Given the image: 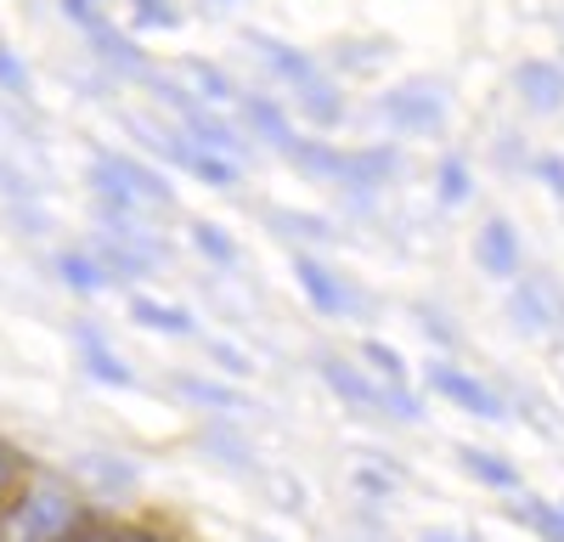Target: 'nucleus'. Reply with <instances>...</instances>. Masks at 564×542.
Here are the masks:
<instances>
[{
  "label": "nucleus",
  "mask_w": 564,
  "mask_h": 542,
  "mask_svg": "<svg viewBox=\"0 0 564 542\" xmlns=\"http://www.w3.org/2000/svg\"><path fill=\"white\" fill-rule=\"evenodd\" d=\"M85 514H90L85 497L68 480L29 475L0 509V542H63L68 531L85 525Z\"/></svg>",
  "instance_id": "f257e3e1"
},
{
  "label": "nucleus",
  "mask_w": 564,
  "mask_h": 542,
  "mask_svg": "<svg viewBox=\"0 0 564 542\" xmlns=\"http://www.w3.org/2000/svg\"><path fill=\"white\" fill-rule=\"evenodd\" d=\"M379 113L395 130H406V136H441L446 130V97H441V85H430V79H406V85L384 90Z\"/></svg>",
  "instance_id": "f03ea898"
},
{
  "label": "nucleus",
  "mask_w": 564,
  "mask_h": 542,
  "mask_svg": "<svg viewBox=\"0 0 564 542\" xmlns=\"http://www.w3.org/2000/svg\"><path fill=\"white\" fill-rule=\"evenodd\" d=\"M423 379H430L435 395H446L452 406H463V413H475V419H486V424H508V406H502V395H497L486 379L452 368V361H430V368H423Z\"/></svg>",
  "instance_id": "7ed1b4c3"
},
{
  "label": "nucleus",
  "mask_w": 564,
  "mask_h": 542,
  "mask_svg": "<svg viewBox=\"0 0 564 542\" xmlns=\"http://www.w3.org/2000/svg\"><path fill=\"white\" fill-rule=\"evenodd\" d=\"M294 283L305 289V300H311L322 316H334V323H345V316L361 311V294L339 278L334 265H322L311 249H294Z\"/></svg>",
  "instance_id": "20e7f679"
},
{
  "label": "nucleus",
  "mask_w": 564,
  "mask_h": 542,
  "mask_svg": "<svg viewBox=\"0 0 564 542\" xmlns=\"http://www.w3.org/2000/svg\"><path fill=\"white\" fill-rule=\"evenodd\" d=\"M508 316H513L525 334H553V328L564 323V305H558V294H553L547 283L513 278V283H508Z\"/></svg>",
  "instance_id": "39448f33"
},
{
  "label": "nucleus",
  "mask_w": 564,
  "mask_h": 542,
  "mask_svg": "<svg viewBox=\"0 0 564 542\" xmlns=\"http://www.w3.org/2000/svg\"><path fill=\"white\" fill-rule=\"evenodd\" d=\"M513 90L531 113H558L564 108V68L547 63V57H525L513 63Z\"/></svg>",
  "instance_id": "423d86ee"
},
{
  "label": "nucleus",
  "mask_w": 564,
  "mask_h": 542,
  "mask_svg": "<svg viewBox=\"0 0 564 542\" xmlns=\"http://www.w3.org/2000/svg\"><path fill=\"white\" fill-rule=\"evenodd\" d=\"M316 373H322L327 390L350 406V413H379V384H372L356 361H345V356H316Z\"/></svg>",
  "instance_id": "0eeeda50"
},
{
  "label": "nucleus",
  "mask_w": 564,
  "mask_h": 542,
  "mask_svg": "<svg viewBox=\"0 0 564 542\" xmlns=\"http://www.w3.org/2000/svg\"><path fill=\"white\" fill-rule=\"evenodd\" d=\"M475 260L491 271L497 283H513L520 278V238H513L508 220H486L475 232Z\"/></svg>",
  "instance_id": "6e6552de"
},
{
  "label": "nucleus",
  "mask_w": 564,
  "mask_h": 542,
  "mask_svg": "<svg viewBox=\"0 0 564 542\" xmlns=\"http://www.w3.org/2000/svg\"><path fill=\"white\" fill-rule=\"evenodd\" d=\"M175 395L186 406H204V413H220V419H238L243 406H254L243 390H231L220 379H204V373H175Z\"/></svg>",
  "instance_id": "1a4fd4ad"
},
{
  "label": "nucleus",
  "mask_w": 564,
  "mask_h": 542,
  "mask_svg": "<svg viewBox=\"0 0 564 542\" xmlns=\"http://www.w3.org/2000/svg\"><path fill=\"white\" fill-rule=\"evenodd\" d=\"M249 45L265 57V68L276 74V79H289L294 90H305V85H316L322 79V68H316V57H305V52H294V45H282L276 34H260V29H249Z\"/></svg>",
  "instance_id": "9d476101"
},
{
  "label": "nucleus",
  "mask_w": 564,
  "mask_h": 542,
  "mask_svg": "<svg viewBox=\"0 0 564 542\" xmlns=\"http://www.w3.org/2000/svg\"><path fill=\"white\" fill-rule=\"evenodd\" d=\"M119 181H124V187L141 198V204H159V209H170L175 204V187H170V181L153 170V164H141V159H130V153H97Z\"/></svg>",
  "instance_id": "9b49d317"
},
{
  "label": "nucleus",
  "mask_w": 564,
  "mask_h": 542,
  "mask_svg": "<svg viewBox=\"0 0 564 542\" xmlns=\"http://www.w3.org/2000/svg\"><path fill=\"white\" fill-rule=\"evenodd\" d=\"M282 159H294L305 175H316V181H350V153H339L334 142H322V136H294V148L282 153Z\"/></svg>",
  "instance_id": "f8f14e48"
},
{
  "label": "nucleus",
  "mask_w": 564,
  "mask_h": 542,
  "mask_svg": "<svg viewBox=\"0 0 564 542\" xmlns=\"http://www.w3.org/2000/svg\"><path fill=\"white\" fill-rule=\"evenodd\" d=\"M74 339H79V356H85V373H90V379H102V384H113V390H130V384H135V373L119 361L113 345H102L97 328H85V323H79Z\"/></svg>",
  "instance_id": "ddd939ff"
},
{
  "label": "nucleus",
  "mask_w": 564,
  "mask_h": 542,
  "mask_svg": "<svg viewBox=\"0 0 564 542\" xmlns=\"http://www.w3.org/2000/svg\"><path fill=\"white\" fill-rule=\"evenodd\" d=\"M238 108H243V119H249V130L260 136V142L265 148H276V153H289L294 148V124H289V113H282L271 97H254V90H249V97H238Z\"/></svg>",
  "instance_id": "4468645a"
},
{
  "label": "nucleus",
  "mask_w": 564,
  "mask_h": 542,
  "mask_svg": "<svg viewBox=\"0 0 564 542\" xmlns=\"http://www.w3.org/2000/svg\"><path fill=\"white\" fill-rule=\"evenodd\" d=\"M457 469H463L468 480L491 486V491H525V486H520V469H513L508 458H497L491 446H457Z\"/></svg>",
  "instance_id": "2eb2a0df"
},
{
  "label": "nucleus",
  "mask_w": 564,
  "mask_h": 542,
  "mask_svg": "<svg viewBox=\"0 0 564 542\" xmlns=\"http://www.w3.org/2000/svg\"><path fill=\"white\" fill-rule=\"evenodd\" d=\"M130 323H135V328H148V334L198 339V323H193V316H186L181 305H164V300H148V294H135V300H130Z\"/></svg>",
  "instance_id": "dca6fc26"
},
{
  "label": "nucleus",
  "mask_w": 564,
  "mask_h": 542,
  "mask_svg": "<svg viewBox=\"0 0 564 542\" xmlns=\"http://www.w3.org/2000/svg\"><path fill=\"white\" fill-rule=\"evenodd\" d=\"M198 446L209 452L215 464H226V469H238V475H260V464H254V446H249V435H238L231 424H209V430L198 435Z\"/></svg>",
  "instance_id": "f3484780"
},
{
  "label": "nucleus",
  "mask_w": 564,
  "mask_h": 542,
  "mask_svg": "<svg viewBox=\"0 0 564 542\" xmlns=\"http://www.w3.org/2000/svg\"><path fill=\"white\" fill-rule=\"evenodd\" d=\"M502 514L520 520V525H531L542 542H564V514H558L553 503H542V497H531V491H513L508 503H502Z\"/></svg>",
  "instance_id": "a211bd4d"
},
{
  "label": "nucleus",
  "mask_w": 564,
  "mask_h": 542,
  "mask_svg": "<svg viewBox=\"0 0 564 542\" xmlns=\"http://www.w3.org/2000/svg\"><path fill=\"white\" fill-rule=\"evenodd\" d=\"M395 170H401L395 148H361V153H350V181H345V187L350 193H379Z\"/></svg>",
  "instance_id": "6ab92c4d"
},
{
  "label": "nucleus",
  "mask_w": 564,
  "mask_h": 542,
  "mask_svg": "<svg viewBox=\"0 0 564 542\" xmlns=\"http://www.w3.org/2000/svg\"><path fill=\"white\" fill-rule=\"evenodd\" d=\"M186 243H193L209 265H220V271L238 265V243H231V232L220 220H193V226H186Z\"/></svg>",
  "instance_id": "aec40b11"
},
{
  "label": "nucleus",
  "mask_w": 564,
  "mask_h": 542,
  "mask_svg": "<svg viewBox=\"0 0 564 542\" xmlns=\"http://www.w3.org/2000/svg\"><path fill=\"white\" fill-rule=\"evenodd\" d=\"M57 278H63L74 294H102V289L113 283V278H108V265H102L97 254H74V249L57 254Z\"/></svg>",
  "instance_id": "412c9836"
},
{
  "label": "nucleus",
  "mask_w": 564,
  "mask_h": 542,
  "mask_svg": "<svg viewBox=\"0 0 564 542\" xmlns=\"http://www.w3.org/2000/svg\"><path fill=\"white\" fill-rule=\"evenodd\" d=\"M90 45H97V57H102V63H113L119 74H141V79L153 74V68H148V52H141V45H135L130 34L102 29V34H90Z\"/></svg>",
  "instance_id": "4be33fe9"
},
{
  "label": "nucleus",
  "mask_w": 564,
  "mask_h": 542,
  "mask_svg": "<svg viewBox=\"0 0 564 542\" xmlns=\"http://www.w3.org/2000/svg\"><path fill=\"white\" fill-rule=\"evenodd\" d=\"M271 232L289 238V243H334V226L316 220V215H294V209H265Z\"/></svg>",
  "instance_id": "5701e85b"
},
{
  "label": "nucleus",
  "mask_w": 564,
  "mask_h": 542,
  "mask_svg": "<svg viewBox=\"0 0 564 542\" xmlns=\"http://www.w3.org/2000/svg\"><path fill=\"white\" fill-rule=\"evenodd\" d=\"M181 74L193 79L198 102H238V85H231V74H226V68H215V63H204V57H186V63H181Z\"/></svg>",
  "instance_id": "b1692460"
},
{
  "label": "nucleus",
  "mask_w": 564,
  "mask_h": 542,
  "mask_svg": "<svg viewBox=\"0 0 564 542\" xmlns=\"http://www.w3.org/2000/svg\"><path fill=\"white\" fill-rule=\"evenodd\" d=\"M97 260L108 265V278H153V265H159V260H148L141 249H130V243H119V238H108V232H102V243H97Z\"/></svg>",
  "instance_id": "393cba45"
},
{
  "label": "nucleus",
  "mask_w": 564,
  "mask_h": 542,
  "mask_svg": "<svg viewBox=\"0 0 564 542\" xmlns=\"http://www.w3.org/2000/svg\"><path fill=\"white\" fill-rule=\"evenodd\" d=\"M186 175H198L204 187H215V193H231V187H238V164L220 159V153H204V148H193V159H186Z\"/></svg>",
  "instance_id": "a878e982"
},
{
  "label": "nucleus",
  "mask_w": 564,
  "mask_h": 542,
  "mask_svg": "<svg viewBox=\"0 0 564 542\" xmlns=\"http://www.w3.org/2000/svg\"><path fill=\"white\" fill-rule=\"evenodd\" d=\"M361 361H367L372 373H379V384H406V361H401V350H395V345L367 339V345H361Z\"/></svg>",
  "instance_id": "bb28decb"
},
{
  "label": "nucleus",
  "mask_w": 564,
  "mask_h": 542,
  "mask_svg": "<svg viewBox=\"0 0 564 542\" xmlns=\"http://www.w3.org/2000/svg\"><path fill=\"white\" fill-rule=\"evenodd\" d=\"M379 413L395 424H423V401L406 384H379Z\"/></svg>",
  "instance_id": "cd10ccee"
},
{
  "label": "nucleus",
  "mask_w": 564,
  "mask_h": 542,
  "mask_svg": "<svg viewBox=\"0 0 564 542\" xmlns=\"http://www.w3.org/2000/svg\"><path fill=\"white\" fill-rule=\"evenodd\" d=\"M435 187H441V204H468V198H475V175H468L463 159H446L435 170Z\"/></svg>",
  "instance_id": "c85d7f7f"
},
{
  "label": "nucleus",
  "mask_w": 564,
  "mask_h": 542,
  "mask_svg": "<svg viewBox=\"0 0 564 542\" xmlns=\"http://www.w3.org/2000/svg\"><path fill=\"white\" fill-rule=\"evenodd\" d=\"M384 57H390V40H345L339 45V68H356V74L361 68H379Z\"/></svg>",
  "instance_id": "c756f323"
},
{
  "label": "nucleus",
  "mask_w": 564,
  "mask_h": 542,
  "mask_svg": "<svg viewBox=\"0 0 564 542\" xmlns=\"http://www.w3.org/2000/svg\"><path fill=\"white\" fill-rule=\"evenodd\" d=\"M130 18L141 29H181V7H175V0H130Z\"/></svg>",
  "instance_id": "7c9ffc66"
},
{
  "label": "nucleus",
  "mask_w": 564,
  "mask_h": 542,
  "mask_svg": "<svg viewBox=\"0 0 564 542\" xmlns=\"http://www.w3.org/2000/svg\"><path fill=\"white\" fill-rule=\"evenodd\" d=\"M63 18H68V23H79L85 34H102V29H108L102 0H63Z\"/></svg>",
  "instance_id": "2f4dec72"
},
{
  "label": "nucleus",
  "mask_w": 564,
  "mask_h": 542,
  "mask_svg": "<svg viewBox=\"0 0 564 542\" xmlns=\"http://www.w3.org/2000/svg\"><path fill=\"white\" fill-rule=\"evenodd\" d=\"M204 350L220 361V373H231V379H243V373H254V361L238 350V345H226V339H204Z\"/></svg>",
  "instance_id": "473e14b6"
},
{
  "label": "nucleus",
  "mask_w": 564,
  "mask_h": 542,
  "mask_svg": "<svg viewBox=\"0 0 564 542\" xmlns=\"http://www.w3.org/2000/svg\"><path fill=\"white\" fill-rule=\"evenodd\" d=\"M531 175L564 204V159H558V153H536V159H531Z\"/></svg>",
  "instance_id": "72a5a7b5"
},
{
  "label": "nucleus",
  "mask_w": 564,
  "mask_h": 542,
  "mask_svg": "<svg viewBox=\"0 0 564 542\" xmlns=\"http://www.w3.org/2000/svg\"><path fill=\"white\" fill-rule=\"evenodd\" d=\"M350 480H356V491H361V497H372V503H390V497H395V475H379V469H356Z\"/></svg>",
  "instance_id": "f704fd0d"
},
{
  "label": "nucleus",
  "mask_w": 564,
  "mask_h": 542,
  "mask_svg": "<svg viewBox=\"0 0 564 542\" xmlns=\"http://www.w3.org/2000/svg\"><path fill=\"white\" fill-rule=\"evenodd\" d=\"M85 469L97 475L102 486H113V491H130V486H135V469H130V464H108V458H85Z\"/></svg>",
  "instance_id": "c9c22d12"
},
{
  "label": "nucleus",
  "mask_w": 564,
  "mask_h": 542,
  "mask_svg": "<svg viewBox=\"0 0 564 542\" xmlns=\"http://www.w3.org/2000/svg\"><path fill=\"white\" fill-rule=\"evenodd\" d=\"M18 480H23V458H18V446L0 441V509H7V497L18 491Z\"/></svg>",
  "instance_id": "e433bc0d"
},
{
  "label": "nucleus",
  "mask_w": 564,
  "mask_h": 542,
  "mask_svg": "<svg viewBox=\"0 0 564 542\" xmlns=\"http://www.w3.org/2000/svg\"><path fill=\"white\" fill-rule=\"evenodd\" d=\"M417 328H423V339H435V345H457L452 323H446L441 311H430V305H417Z\"/></svg>",
  "instance_id": "4c0bfd02"
},
{
  "label": "nucleus",
  "mask_w": 564,
  "mask_h": 542,
  "mask_svg": "<svg viewBox=\"0 0 564 542\" xmlns=\"http://www.w3.org/2000/svg\"><path fill=\"white\" fill-rule=\"evenodd\" d=\"M0 90H12V97H23V90H29V68L7 52V45H0Z\"/></svg>",
  "instance_id": "58836bf2"
},
{
  "label": "nucleus",
  "mask_w": 564,
  "mask_h": 542,
  "mask_svg": "<svg viewBox=\"0 0 564 542\" xmlns=\"http://www.w3.org/2000/svg\"><path fill=\"white\" fill-rule=\"evenodd\" d=\"M97 525H102V514L90 509V514H85V525H79V531H68L63 542H97Z\"/></svg>",
  "instance_id": "ea45409f"
},
{
  "label": "nucleus",
  "mask_w": 564,
  "mask_h": 542,
  "mask_svg": "<svg viewBox=\"0 0 564 542\" xmlns=\"http://www.w3.org/2000/svg\"><path fill=\"white\" fill-rule=\"evenodd\" d=\"M417 542H463V536H452V531H423Z\"/></svg>",
  "instance_id": "a19ab883"
},
{
  "label": "nucleus",
  "mask_w": 564,
  "mask_h": 542,
  "mask_svg": "<svg viewBox=\"0 0 564 542\" xmlns=\"http://www.w3.org/2000/svg\"><path fill=\"white\" fill-rule=\"evenodd\" d=\"M204 7H209V12H220V7H238V0H204Z\"/></svg>",
  "instance_id": "79ce46f5"
},
{
  "label": "nucleus",
  "mask_w": 564,
  "mask_h": 542,
  "mask_svg": "<svg viewBox=\"0 0 564 542\" xmlns=\"http://www.w3.org/2000/svg\"><path fill=\"white\" fill-rule=\"evenodd\" d=\"M249 542H271V536H260V531H254V536H249Z\"/></svg>",
  "instance_id": "37998d69"
},
{
  "label": "nucleus",
  "mask_w": 564,
  "mask_h": 542,
  "mask_svg": "<svg viewBox=\"0 0 564 542\" xmlns=\"http://www.w3.org/2000/svg\"><path fill=\"white\" fill-rule=\"evenodd\" d=\"M468 542H480V536H468Z\"/></svg>",
  "instance_id": "c03bdc74"
},
{
  "label": "nucleus",
  "mask_w": 564,
  "mask_h": 542,
  "mask_svg": "<svg viewBox=\"0 0 564 542\" xmlns=\"http://www.w3.org/2000/svg\"><path fill=\"white\" fill-rule=\"evenodd\" d=\"M558 514H564V503H558Z\"/></svg>",
  "instance_id": "a18cd8bd"
}]
</instances>
